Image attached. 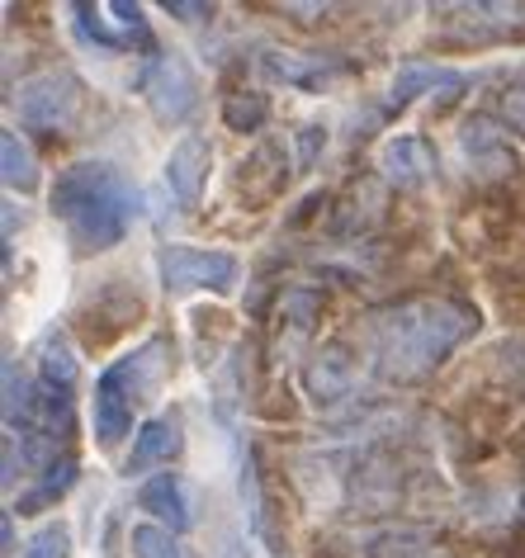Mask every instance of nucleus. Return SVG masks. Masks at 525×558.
<instances>
[{"mask_svg": "<svg viewBox=\"0 0 525 558\" xmlns=\"http://www.w3.org/2000/svg\"><path fill=\"white\" fill-rule=\"evenodd\" d=\"M474 308L454 299H417V303H398L369 317L365 341H369V360L383 379L393 384H412L422 374H431L468 331H474Z\"/></svg>", "mask_w": 525, "mask_h": 558, "instance_id": "nucleus-1", "label": "nucleus"}, {"mask_svg": "<svg viewBox=\"0 0 525 558\" xmlns=\"http://www.w3.org/2000/svg\"><path fill=\"white\" fill-rule=\"evenodd\" d=\"M52 214L66 222L76 251H109L137 218V190L109 161H76L52 180Z\"/></svg>", "mask_w": 525, "mask_h": 558, "instance_id": "nucleus-2", "label": "nucleus"}, {"mask_svg": "<svg viewBox=\"0 0 525 558\" xmlns=\"http://www.w3.org/2000/svg\"><path fill=\"white\" fill-rule=\"evenodd\" d=\"M166 351H171V345L157 337V341L137 345L133 355L114 360V365H109L100 379H95L90 416H95V440H100L105 450H114V445L129 436V426H133V402H143L147 388L161 379Z\"/></svg>", "mask_w": 525, "mask_h": 558, "instance_id": "nucleus-3", "label": "nucleus"}, {"mask_svg": "<svg viewBox=\"0 0 525 558\" xmlns=\"http://www.w3.org/2000/svg\"><path fill=\"white\" fill-rule=\"evenodd\" d=\"M81 105H86V86L72 72H44L29 76L15 90V114L29 129H72L81 119Z\"/></svg>", "mask_w": 525, "mask_h": 558, "instance_id": "nucleus-4", "label": "nucleus"}, {"mask_svg": "<svg viewBox=\"0 0 525 558\" xmlns=\"http://www.w3.org/2000/svg\"><path fill=\"white\" fill-rule=\"evenodd\" d=\"M161 284L171 294H190V289H213V294H228L237 289L242 265L228 251H209V246H161L157 256Z\"/></svg>", "mask_w": 525, "mask_h": 558, "instance_id": "nucleus-5", "label": "nucleus"}, {"mask_svg": "<svg viewBox=\"0 0 525 558\" xmlns=\"http://www.w3.org/2000/svg\"><path fill=\"white\" fill-rule=\"evenodd\" d=\"M143 95H147L151 114H157L161 123H185L199 105V81H195V72H190V62L171 52V58L151 62V72L143 76Z\"/></svg>", "mask_w": 525, "mask_h": 558, "instance_id": "nucleus-6", "label": "nucleus"}, {"mask_svg": "<svg viewBox=\"0 0 525 558\" xmlns=\"http://www.w3.org/2000/svg\"><path fill=\"white\" fill-rule=\"evenodd\" d=\"M460 161L468 175H483V180H497V175H511L516 171V147L511 137L497 129L492 119H468L460 129Z\"/></svg>", "mask_w": 525, "mask_h": 558, "instance_id": "nucleus-7", "label": "nucleus"}, {"mask_svg": "<svg viewBox=\"0 0 525 558\" xmlns=\"http://www.w3.org/2000/svg\"><path fill=\"white\" fill-rule=\"evenodd\" d=\"M209 161H213V147H209V137H199V133H185L181 143L171 147V157H166V190H171V199L181 208L199 204L204 180H209Z\"/></svg>", "mask_w": 525, "mask_h": 558, "instance_id": "nucleus-8", "label": "nucleus"}, {"mask_svg": "<svg viewBox=\"0 0 525 558\" xmlns=\"http://www.w3.org/2000/svg\"><path fill=\"white\" fill-rule=\"evenodd\" d=\"M137 507L151 511L175 535V530L195 525V487H190L181 473H157L151 483H143V493H137Z\"/></svg>", "mask_w": 525, "mask_h": 558, "instance_id": "nucleus-9", "label": "nucleus"}, {"mask_svg": "<svg viewBox=\"0 0 525 558\" xmlns=\"http://www.w3.org/2000/svg\"><path fill=\"white\" fill-rule=\"evenodd\" d=\"M379 171H383V180H389V185H398V190H417L422 180H431L436 157H431V147H426V137L398 133V137H389V143H383V151H379Z\"/></svg>", "mask_w": 525, "mask_h": 558, "instance_id": "nucleus-10", "label": "nucleus"}, {"mask_svg": "<svg viewBox=\"0 0 525 558\" xmlns=\"http://www.w3.org/2000/svg\"><path fill=\"white\" fill-rule=\"evenodd\" d=\"M468 86V76L464 72H454V66H436V62H407V66H398V76H393V86H389V100L393 105H412V100H422V95H460Z\"/></svg>", "mask_w": 525, "mask_h": 558, "instance_id": "nucleus-11", "label": "nucleus"}, {"mask_svg": "<svg viewBox=\"0 0 525 558\" xmlns=\"http://www.w3.org/2000/svg\"><path fill=\"white\" fill-rule=\"evenodd\" d=\"M303 384H308V393H313L317 402H345V398H355L361 369H355V360L345 355V345H327V351L308 365Z\"/></svg>", "mask_w": 525, "mask_h": 558, "instance_id": "nucleus-12", "label": "nucleus"}, {"mask_svg": "<svg viewBox=\"0 0 525 558\" xmlns=\"http://www.w3.org/2000/svg\"><path fill=\"white\" fill-rule=\"evenodd\" d=\"M175 454H181V422H175V416H151V422H143L133 436L129 473L161 469V464H171Z\"/></svg>", "mask_w": 525, "mask_h": 558, "instance_id": "nucleus-13", "label": "nucleus"}, {"mask_svg": "<svg viewBox=\"0 0 525 558\" xmlns=\"http://www.w3.org/2000/svg\"><path fill=\"white\" fill-rule=\"evenodd\" d=\"M260 72L270 81H284V86H322L327 76L341 72V62H322V58H298V52H266L260 58Z\"/></svg>", "mask_w": 525, "mask_h": 558, "instance_id": "nucleus-14", "label": "nucleus"}, {"mask_svg": "<svg viewBox=\"0 0 525 558\" xmlns=\"http://www.w3.org/2000/svg\"><path fill=\"white\" fill-rule=\"evenodd\" d=\"M38 374H44V388H52V393H72L76 355H72V345H66V337H58V331L38 345Z\"/></svg>", "mask_w": 525, "mask_h": 558, "instance_id": "nucleus-15", "label": "nucleus"}, {"mask_svg": "<svg viewBox=\"0 0 525 558\" xmlns=\"http://www.w3.org/2000/svg\"><path fill=\"white\" fill-rule=\"evenodd\" d=\"M44 473H48V478L38 483L34 493H24V497L15 501V511H44V507H52V501H58L66 487L76 483V459H66V454H62V459H52Z\"/></svg>", "mask_w": 525, "mask_h": 558, "instance_id": "nucleus-16", "label": "nucleus"}, {"mask_svg": "<svg viewBox=\"0 0 525 558\" xmlns=\"http://www.w3.org/2000/svg\"><path fill=\"white\" fill-rule=\"evenodd\" d=\"M0 166H5V185L29 194L38 190V166H34V151L20 143V133H5L0 137Z\"/></svg>", "mask_w": 525, "mask_h": 558, "instance_id": "nucleus-17", "label": "nucleus"}, {"mask_svg": "<svg viewBox=\"0 0 525 558\" xmlns=\"http://www.w3.org/2000/svg\"><path fill=\"white\" fill-rule=\"evenodd\" d=\"M129 549H133V558H185V549L175 544V535L166 525H133Z\"/></svg>", "mask_w": 525, "mask_h": 558, "instance_id": "nucleus-18", "label": "nucleus"}, {"mask_svg": "<svg viewBox=\"0 0 525 558\" xmlns=\"http://www.w3.org/2000/svg\"><path fill=\"white\" fill-rule=\"evenodd\" d=\"M105 15H114L109 24H114V34L123 38V48H151V29H147V20H143V10L129 5V0H109L105 5Z\"/></svg>", "mask_w": 525, "mask_h": 558, "instance_id": "nucleus-19", "label": "nucleus"}, {"mask_svg": "<svg viewBox=\"0 0 525 558\" xmlns=\"http://www.w3.org/2000/svg\"><path fill=\"white\" fill-rule=\"evenodd\" d=\"M24 558H72V530L62 521L34 530L29 544H24Z\"/></svg>", "mask_w": 525, "mask_h": 558, "instance_id": "nucleus-20", "label": "nucleus"}, {"mask_svg": "<svg viewBox=\"0 0 525 558\" xmlns=\"http://www.w3.org/2000/svg\"><path fill=\"white\" fill-rule=\"evenodd\" d=\"M223 119H228V129L252 133V129L266 123V100H260V95H237V100L223 105Z\"/></svg>", "mask_w": 525, "mask_h": 558, "instance_id": "nucleus-21", "label": "nucleus"}, {"mask_svg": "<svg viewBox=\"0 0 525 558\" xmlns=\"http://www.w3.org/2000/svg\"><path fill=\"white\" fill-rule=\"evenodd\" d=\"M327 147V129H317V123H308V129H298V171H308V166L317 161V151Z\"/></svg>", "mask_w": 525, "mask_h": 558, "instance_id": "nucleus-22", "label": "nucleus"}, {"mask_svg": "<svg viewBox=\"0 0 525 558\" xmlns=\"http://www.w3.org/2000/svg\"><path fill=\"white\" fill-rule=\"evenodd\" d=\"M166 10H171V15H185V20H209L213 15L209 5H181V0H166Z\"/></svg>", "mask_w": 525, "mask_h": 558, "instance_id": "nucleus-23", "label": "nucleus"}, {"mask_svg": "<svg viewBox=\"0 0 525 558\" xmlns=\"http://www.w3.org/2000/svg\"><path fill=\"white\" fill-rule=\"evenodd\" d=\"M506 114L525 129V86H521V90H506Z\"/></svg>", "mask_w": 525, "mask_h": 558, "instance_id": "nucleus-24", "label": "nucleus"}]
</instances>
